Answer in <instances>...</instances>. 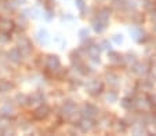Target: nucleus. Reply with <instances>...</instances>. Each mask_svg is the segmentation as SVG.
Returning a JSON list of instances; mask_svg holds the SVG:
<instances>
[{
	"instance_id": "f03ea898",
	"label": "nucleus",
	"mask_w": 156,
	"mask_h": 136,
	"mask_svg": "<svg viewBox=\"0 0 156 136\" xmlns=\"http://www.w3.org/2000/svg\"><path fill=\"white\" fill-rule=\"evenodd\" d=\"M109 61L112 63H116V65H118V63H120L122 61H123V56L119 55L118 52H111L109 54Z\"/></svg>"
},
{
	"instance_id": "39448f33",
	"label": "nucleus",
	"mask_w": 156,
	"mask_h": 136,
	"mask_svg": "<svg viewBox=\"0 0 156 136\" xmlns=\"http://www.w3.org/2000/svg\"><path fill=\"white\" fill-rule=\"evenodd\" d=\"M97 18L100 19V21H102L104 24H108V19H109L108 11H106V10H102V11H100V12H98V15H97Z\"/></svg>"
},
{
	"instance_id": "ddd939ff",
	"label": "nucleus",
	"mask_w": 156,
	"mask_h": 136,
	"mask_svg": "<svg viewBox=\"0 0 156 136\" xmlns=\"http://www.w3.org/2000/svg\"><path fill=\"white\" fill-rule=\"evenodd\" d=\"M133 132L134 133H142L144 132V128H142V125H136V127L133 128Z\"/></svg>"
},
{
	"instance_id": "20e7f679",
	"label": "nucleus",
	"mask_w": 156,
	"mask_h": 136,
	"mask_svg": "<svg viewBox=\"0 0 156 136\" xmlns=\"http://www.w3.org/2000/svg\"><path fill=\"white\" fill-rule=\"evenodd\" d=\"M88 88H90V91L91 92H100L101 88H102V84L98 83V81H91L90 85H88Z\"/></svg>"
},
{
	"instance_id": "423d86ee",
	"label": "nucleus",
	"mask_w": 156,
	"mask_h": 136,
	"mask_svg": "<svg viewBox=\"0 0 156 136\" xmlns=\"http://www.w3.org/2000/svg\"><path fill=\"white\" fill-rule=\"evenodd\" d=\"M134 73H137V74L147 73V65H144V63H138V65H136L134 66Z\"/></svg>"
},
{
	"instance_id": "6e6552de",
	"label": "nucleus",
	"mask_w": 156,
	"mask_h": 136,
	"mask_svg": "<svg viewBox=\"0 0 156 136\" xmlns=\"http://www.w3.org/2000/svg\"><path fill=\"white\" fill-rule=\"evenodd\" d=\"M86 111L88 113V117H95L97 113H98V110L95 109L94 106H90V104H88V106H86Z\"/></svg>"
},
{
	"instance_id": "0eeeda50",
	"label": "nucleus",
	"mask_w": 156,
	"mask_h": 136,
	"mask_svg": "<svg viewBox=\"0 0 156 136\" xmlns=\"http://www.w3.org/2000/svg\"><path fill=\"white\" fill-rule=\"evenodd\" d=\"M106 101L111 102V103H113V102L118 101V94L113 91H109L108 94H106Z\"/></svg>"
},
{
	"instance_id": "f257e3e1",
	"label": "nucleus",
	"mask_w": 156,
	"mask_h": 136,
	"mask_svg": "<svg viewBox=\"0 0 156 136\" xmlns=\"http://www.w3.org/2000/svg\"><path fill=\"white\" fill-rule=\"evenodd\" d=\"M87 52H88V55L91 56L93 59L100 61V48H98L97 45H91V47H88Z\"/></svg>"
},
{
	"instance_id": "9b49d317",
	"label": "nucleus",
	"mask_w": 156,
	"mask_h": 136,
	"mask_svg": "<svg viewBox=\"0 0 156 136\" xmlns=\"http://www.w3.org/2000/svg\"><path fill=\"white\" fill-rule=\"evenodd\" d=\"M108 83H111V84H113V85H116V84H118V77L113 76V74H109V76H108Z\"/></svg>"
},
{
	"instance_id": "f8f14e48",
	"label": "nucleus",
	"mask_w": 156,
	"mask_h": 136,
	"mask_svg": "<svg viewBox=\"0 0 156 136\" xmlns=\"http://www.w3.org/2000/svg\"><path fill=\"white\" fill-rule=\"evenodd\" d=\"M112 40L116 43V44H120V43L123 41V37H122V35H115L112 37Z\"/></svg>"
},
{
	"instance_id": "4468645a",
	"label": "nucleus",
	"mask_w": 156,
	"mask_h": 136,
	"mask_svg": "<svg viewBox=\"0 0 156 136\" xmlns=\"http://www.w3.org/2000/svg\"><path fill=\"white\" fill-rule=\"evenodd\" d=\"M102 45H104V48H106V50H108V43H106V41H102Z\"/></svg>"
},
{
	"instance_id": "9d476101",
	"label": "nucleus",
	"mask_w": 156,
	"mask_h": 136,
	"mask_svg": "<svg viewBox=\"0 0 156 136\" xmlns=\"http://www.w3.org/2000/svg\"><path fill=\"white\" fill-rule=\"evenodd\" d=\"M82 129L83 131H88L90 128H91V121H88V120H84V121L82 122Z\"/></svg>"
},
{
	"instance_id": "1a4fd4ad",
	"label": "nucleus",
	"mask_w": 156,
	"mask_h": 136,
	"mask_svg": "<svg viewBox=\"0 0 156 136\" xmlns=\"http://www.w3.org/2000/svg\"><path fill=\"white\" fill-rule=\"evenodd\" d=\"M130 33H133V37L137 38V40H138L140 36L142 35V32L140 29H137V28H131V29H130Z\"/></svg>"
},
{
	"instance_id": "2eb2a0df",
	"label": "nucleus",
	"mask_w": 156,
	"mask_h": 136,
	"mask_svg": "<svg viewBox=\"0 0 156 136\" xmlns=\"http://www.w3.org/2000/svg\"><path fill=\"white\" fill-rule=\"evenodd\" d=\"M152 71H153V74H155V76H156V66H155V68H153V70H152Z\"/></svg>"
},
{
	"instance_id": "7ed1b4c3",
	"label": "nucleus",
	"mask_w": 156,
	"mask_h": 136,
	"mask_svg": "<svg viewBox=\"0 0 156 136\" xmlns=\"http://www.w3.org/2000/svg\"><path fill=\"white\" fill-rule=\"evenodd\" d=\"M93 25H94V29L97 30V32H102L104 29H105L106 28V24H104L102 21H100V19H94V21H93Z\"/></svg>"
}]
</instances>
